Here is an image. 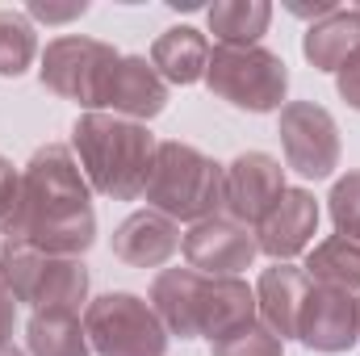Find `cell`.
<instances>
[{
	"label": "cell",
	"instance_id": "cell-17",
	"mask_svg": "<svg viewBox=\"0 0 360 356\" xmlns=\"http://www.w3.org/2000/svg\"><path fill=\"white\" fill-rule=\"evenodd\" d=\"M151 68L164 76V84H197L210 68V42L193 25H172L151 42Z\"/></svg>",
	"mask_w": 360,
	"mask_h": 356
},
{
	"label": "cell",
	"instance_id": "cell-18",
	"mask_svg": "<svg viewBox=\"0 0 360 356\" xmlns=\"http://www.w3.org/2000/svg\"><path fill=\"white\" fill-rule=\"evenodd\" d=\"M360 51V13L356 8H335L323 21H314L302 38V55L310 59L314 72H340Z\"/></svg>",
	"mask_w": 360,
	"mask_h": 356
},
{
	"label": "cell",
	"instance_id": "cell-5",
	"mask_svg": "<svg viewBox=\"0 0 360 356\" xmlns=\"http://www.w3.org/2000/svg\"><path fill=\"white\" fill-rule=\"evenodd\" d=\"M205 89L243 113H281L289 68L269 46H210Z\"/></svg>",
	"mask_w": 360,
	"mask_h": 356
},
{
	"label": "cell",
	"instance_id": "cell-31",
	"mask_svg": "<svg viewBox=\"0 0 360 356\" xmlns=\"http://www.w3.org/2000/svg\"><path fill=\"white\" fill-rule=\"evenodd\" d=\"M0 356H25V352H21L17 344H8V348H0Z\"/></svg>",
	"mask_w": 360,
	"mask_h": 356
},
{
	"label": "cell",
	"instance_id": "cell-10",
	"mask_svg": "<svg viewBox=\"0 0 360 356\" xmlns=\"http://www.w3.org/2000/svg\"><path fill=\"white\" fill-rule=\"evenodd\" d=\"M188 268H197L201 276H239L243 268H252V260L260 256L256 231L239 227L226 214H214L205 222H193L180 239Z\"/></svg>",
	"mask_w": 360,
	"mask_h": 356
},
{
	"label": "cell",
	"instance_id": "cell-29",
	"mask_svg": "<svg viewBox=\"0 0 360 356\" xmlns=\"http://www.w3.org/2000/svg\"><path fill=\"white\" fill-rule=\"evenodd\" d=\"M13 327H17V302H13V293L0 285V348H8Z\"/></svg>",
	"mask_w": 360,
	"mask_h": 356
},
{
	"label": "cell",
	"instance_id": "cell-12",
	"mask_svg": "<svg viewBox=\"0 0 360 356\" xmlns=\"http://www.w3.org/2000/svg\"><path fill=\"white\" fill-rule=\"evenodd\" d=\"M168 109V84L164 76L151 68V59L143 55H122L109 72V84H105V101H101V113H113V117H126V122H151Z\"/></svg>",
	"mask_w": 360,
	"mask_h": 356
},
{
	"label": "cell",
	"instance_id": "cell-28",
	"mask_svg": "<svg viewBox=\"0 0 360 356\" xmlns=\"http://www.w3.org/2000/svg\"><path fill=\"white\" fill-rule=\"evenodd\" d=\"M17 184H21V172L0 155V227L8 222V214H13V205H17Z\"/></svg>",
	"mask_w": 360,
	"mask_h": 356
},
{
	"label": "cell",
	"instance_id": "cell-25",
	"mask_svg": "<svg viewBox=\"0 0 360 356\" xmlns=\"http://www.w3.org/2000/svg\"><path fill=\"white\" fill-rule=\"evenodd\" d=\"M327 210H331V222L340 235L360 239V172H348L331 184V197H327Z\"/></svg>",
	"mask_w": 360,
	"mask_h": 356
},
{
	"label": "cell",
	"instance_id": "cell-33",
	"mask_svg": "<svg viewBox=\"0 0 360 356\" xmlns=\"http://www.w3.org/2000/svg\"><path fill=\"white\" fill-rule=\"evenodd\" d=\"M356 13H360V4H356Z\"/></svg>",
	"mask_w": 360,
	"mask_h": 356
},
{
	"label": "cell",
	"instance_id": "cell-4",
	"mask_svg": "<svg viewBox=\"0 0 360 356\" xmlns=\"http://www.w3.org/2000/svg\"><path fill=\"white\" fill-rule=\"evenodd\" d=\"M0 285L13 293V302H25L34 310H72L89 306V268L84 260L46 256L30 243H4L0 248Z\"/></svg>",
	"mask_w": 360,
	"mask_h": 356
},
{
	"label": "cell",
	"instance_id": "cell-3",
	"mask_svg": "<svg viewBox=\"0 0 360 356\" xmlns=\"http://www.w3.org/2000/svg\"><path fill=\"white\" fill-rule=\"evenodd\" d=\"M147 210L172 222H205L222 210V164L193 143H160L147 177Z\"/></svg>",
	"mask_w": 360,
	"mask_h": 356
},
{
	"label": "cell",
	"instance_id": "cell-19",
	"mask_svg": "<svg viewBox=\"0 0 360 356\" xmlns=\"http://www.w3.org/2000/svg\"><path fill=\"white\" fill-rule=\"evenodd\" d=\"M252 319H260V314H256V289H248V281H239V276L205 281V298H201V336L205 340H218Z\"/></svg>",
	"mask_w": 360,
	"mask_h": 356
},
{
	"label": "cell",
	"instance_id": "cell-30",
	"mask_svg": "<svg viewBox=\"0 0 360 356\" xmlns=\"http://www.w3.org/2000/svg\"><path fill=\"white\" fill-rule=\"evenodd\" d=\"M285 8H289L293 17H314V21H323V17L335 13L340 4H335V0H314V4H285Z\"/></svg>",
	"mask_w": 360,
	"mask_h": 356
},
{
	"label": "cell",
	"instance_id": "cell-20",
	"mask_svg": "<svg viewBox=\"0 0 360 356\" xmlns=\"http://www.w3.org/2000/svg\"><path fill=\"white\" fill-rule=\"evenodd\" d=\"M30 356H92L89 331L72 310H34L25 323Z\"/></svg>",
	"mask_w": 360,
	"mask_h": 356
},
{
	"label": "cell",
	"instance_id": "cell-14",
	"mask_svg": "<svg viewBox=\"0 0 360 356\" xmlns=\"http://www.w3.org/2000/svg\"><path fill=\"white\" fill-rule=\"evenodd\" d=\"M180 227L155 210H134L113 231V256L130 268H160L180 252Z\"/></svg>",
	"mask_w": 360,
	"mask_h": 356
},
{
	"label": "cell",
	"instance_id": "cell-23",
	"mask_svg": "<svg viewBox=\"0 0 360 356\" xmlns=\"http://www.w3.org/2000/svg\"><path fill=\"white\" fill-rule=\"evenodd\" d=\"M38 59V34L34 21L21 8H0V76L17 80L30 72V63Z\"/></svg>",
	"mask_w": 360,
	"mask_h": 356
},
{
	"label": "cell",
	"instance_id": "cell-6",
	"mask_svg": "<svg viewBox=\"0 0 360 356\" xmlns=\"http://www.w3.org/2000/svg\"><path fill=\"white\" fill-rule=\"evenodd\" d=\"M84 331L96 356H168V331L139 293H101L84 306Z\"/></svg>",
	"mask_w": 360,
	"mask_h": 356
},
{
	"label": "cell",
	"instance_id": "cell-9",
	"mask_svg": "<svg viewBox=\"0 0 360 356\" xmlns=\"http://www.w3.org/2000/svg\"><path fill=\"white\" fill-rule=\"evenodd\" d=\"M285 168L269 151H243L231 164H222V210L239 227H260L285 197Z\"/></svg>",
	"mask_w": 360,
	"mask_h": 356
},
{
	"label": "cell",
	"instance_id": "cell-21",
	"mask_svg": "<svg viewBox=\"0 0 360 356\" xmlns=\"http://www.w3.org/2000/svg\"><path fill=\"white\" fill-rule=\"evenodd\" d=\"M205 21L218 46H260L272 21V4L269 0H214L205 8Z\"/></svg>",
	"mask_w": 360,
	"mask_h": 356
},
{
	"label": "cell",
	"instance_id": "cell-24",
	"mask_svg": "<svg viewBox=\"0 0 360 356\" xmlns=\"http://www.w3.org/2000/svg\"><path fill=\"white\" fill-rule=\"evenodd\" d=\"M210 352L214 356H285V340L272 336L260 319H252V323L210 340Z\"/></svg>",
	"mask_w": 360,
	"mask_h": 356
},
{
	"label": "cell",
	"instance_id": "cell-2",
	"mask_svg": "<svg viewBox=\"0 0 360 356\" xmlns=\"http://www.w3.org/2000/svg\"><path fill=\"white\" fill-rule=\"evenodd\" d=\"M155 147L160 143L143 122H126L113 113H80L72 126V155L89 189L113 201L143 197L155 164Z\"/></svg>",
	"mask_w": 360,
	"mask_h": 356
},
{
	"label": "cell",
	"instance_id": "cell-32",
	"mask_svg": "<svg viewBox=\"0 0 360 356\" xmlns=\"http://www.w3.org/2000/svg\"><path fill=\"white\" fill-rule=\"evenodd\" d=\"M356 336H360V298H356Z\"/></svg>",
	"mask_w": 360,
	"mask_h": 356
},
{
	"label": "cell",
	"instance_id": "cell-22",
	"mask_svg": "<svg viewBox=\"0 0 360 356\" xmlns=\"http://www.w3.org/2000/svg\"><path fill=\"white\" fill-rule=\"evenodd\" d=\"M306 276L331 289H360V239L331 235L306 252Z\"/></svg>",
	"mask_w": 360,
	"mask_h": 356
},
{
	"label": "cell",
	"instance_id": "cell-26",
	"mask_svg": "<svg viewBox=\"0 0 360 356\" xmlns=\"http://www.w3.org/2000/svg\"><path fill=\"white\" fill-rule=\"evenodd\" d=\"M84 13H89L84 0H76V4H30V8H25L30 21H46V25H63V21L84 17Z\"/></svg>",
	"mask_w": 360,
	"mask_h": 356
},
{
	"label": "cell",
	"instance_id": "cell-11",
	"mask_svg": "<svg viewBox=\"0 0 360 356\" xmlns=\"http://www.w3.org/2000/svg\"><path fill=\"white\" fill-rule=\"evenodd\" d=\"M297 340L310 352H348L356 348V298L348 289H331L310 281V293L302 302V319H297Z\"/></svg>",
	"mask_w": 360,
	"mask_h": 356
},
{
	"label": "cell",
	"instance_id": "cell-16",
	"mask_svg": "<svg viewBox=\"0 0 360 356\" xmlns=\"http://www.w3.org/2000/svg\"><path fill=\"white\" fill-rule=\"evenodd\" d=\"M310 293V276L306 268L293 265H272L256 281V314L281 340H297V319H302V302Z\"/></svg>",
	"mask_w": 360,
	"mask_h": 356
},
{
	"label": "cell",
	"instance_id": "cell-1",
	"mask_svg": "<svg viewBox=\"0 0 360 356\" xmlns=\"http://www.w3.org/2000/svg\"><path fill=\"white\" fill-rule=\"evenodd\" d=\"M0 231L8 243H30L68 260H80L96 243L92 189L68 143H46L30 155L17 184V205Z\"/></svg>",
	"mask_w": 360,
	"mask_h": 356
},
{
	"label": "cell",
	"instance_id": "cell-15",
	"mask_svg": "<svg viewBox=\"0 0 360 356\" xmlns=\"http://www.w3.org/2000/svg\"><path fill=\"white\" fill-rule=\"evenodd\" d=\"M205 281L197 268H164L151 281V310L160 314L164 331L176 340H197L201 336V298H205Z\"/></svg>",
	"mask_w": 360,
	"mask_h": 356
},
{
	"label": "cell",
	"instance_id": "cell-8",
	"mask_svg": "<svg viewBox=\"0 0 360 356\" xmlns=\"http://www.w3.org/2000/svg\"><path fill=\"white\" fill-rule=\"evenodd\" d=\"M285 168L306 180H327L340 168V126L335 117L314 101H285L276 117Z\"/></svg>",
	"mask_w": 360,
	"mask_h": 356
},
{
	"label": "cell",
	"instance_id": "cell-13",
	"mask_svg": "<svg viewBox=\"0 0 360 356\" xmlns=\"http://www.w3.org/2000/svg\"><path fill=\"white\" fill-rule=\"evenodd\" d=\"M319 231V201L310 189H285L269 218L256 227L260 252L272 256V265H289L293 256L310 252V239Z\"/></svg>",
	"mask_w": 360,
	"mask_h": 356
},
{
	"label": "cell",
	"instance_id": "cell-7",
	"mask_svg": "<svg viewBox=\"0 0 360 356\" xmlns=\"http://www.w3.org/2000/svg\"><path fill=\"white\" fill-rule=\"evenodd\" d=\"M117 59L122 55L109 42H101V38L63 34V38L46 42L38 80H42V89H51L55 96L80 105L84 113H101L105 84H109V72H113Z\"/></svg>",
	"mask_w": 360,
	"mask_h": 356
},
{
	"label": "cell",
	"instance_id": "cell-27",
	"mask_svg": "<svg viewBox=\"0 0 360 356\" xmlns=\"http://www.w3.org/2000/svg\"><path fill=\"white\" fill-rule=\"evenodd\" d=\"M335 89H340L348 109H360V51L335 72Z\"/></svg>",
	"mask_w": 360,
	"mask_h": 356
}]
</instances>
